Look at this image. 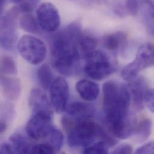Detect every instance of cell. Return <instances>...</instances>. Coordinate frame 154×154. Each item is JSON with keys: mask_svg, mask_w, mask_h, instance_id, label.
<instances>
[{"mask_svg": "<svg viewBox=\"0 0 154 154\" xmlns=\"http://www.w3.org/2000/svg\"><path fill=\"white\" fill-rule=\"evenodd\" d=\"M82 32L80 23L73 22L53 38L51 48L52 66L64 76H72L78 71L81 57L77 38Z\"/></svg>", "mask_w": 154, "mask_h": 154, "instance_id": "obj_1", "label": "cell"}, {"mask_svg": "<svg viewBox=\"0 0 154 154\" xmlns=\"http://www.w3.org/2000/svg\"><path fill=\"white\" fill-rule=\"evenodd\" d=\"M103 93L105 119L109 127L129 117L131 95L125 85L108 81L103 85Z\"/></svg>", "mask_w": 154, "mask_h": 154, "instance_id": "obj_2", "label": "cell"}, {"mask_svg": "<svg viewBox=\"0 0 154 154\" xmlns=\"http://www.w3.org/2000/svg\"><path fill=\"white\" fill-rule=\"evenodd\" d=\"M102 127L90 119L77 120L67 130V140L70 147L75 148L86 147L99 139Z\"/></svg>", "mask_w": 154, "mask_h": 154, "instance_id": "obj_3", "label": "cell"}, {"mask_svg": "<svg viewBox=\"0 0 154 154\" xmlns=\"http://www.w3.org/2000/svg\"><path fill=\"white\" fill-rule=\"evenodd\" d=\"M85 60V73L94 80H103L116 71L110 58L103 51H95Z\"/></svg>", "mask_w": 154, "mask_h": 154, "instance_id": "obj_4", "label": "cell"}, {"mask_svg": "<svg viewBox=\"0 0 154 154\" xmlns=\"http://www.w3.org/2000/svg\"><path fill=\"white\" fill-rule=\"evenodd\" d=\"M154 63V46L151 43H145L139 48L135 60L123 68L121 76L124 80L131 82L141 71L152 67Z\"/></svg>", "mask_w": 154, "mask_h": 154, "instance_id": "obj_5", "label": "cell"}, {"mask_svg": "<svg viewBox=\"0 0 154 154\" xmlns=\"http://www.w3.org/2000/svg\"><path fill=\"white\" fill-rule=\"evenodd\" d=\"M17 47L22 58L33 65L42 63L47 55V49L44 42L31 35H23Z\"/></svg>", "mask_w": 154, "mask_h": 154, "instance_id": "obj_6", "label": "cell"}, {"mask_svg": "<svg viewBox=\"0 0 154 154\" xmlns=\"http://www.w3.org/2000/svg\"><path fill=\"white\" fill-rule=\"evenodd\" d=\"M19 13L17 7H13L0 20V47L7 51H13L16 46Z\"/></svg>", "mask_w": 154, "mask_h": 154, "instance_id": "obj_7", "label": "cell"}, {"mask_svg": "<svg viewBox=\"0 0 154 154\" xmlns=\"http://www.w3.org/2000/svg\"><path fill=\"white\" fill-rule=\"evenodd\" d=\"M36 13L42 30L52 33L58 29L61 25V17L58 9L53 4L45 2L41 4Z\"/></svg>", "mask_w": 154, "mask_h": 154, "instance_id": "obj_8", "label": "cell"}, {"mask_svg": "<svg viewBox=\"0 0 154 154\" xmlns=\"http://www.w3.org/2000/svg\"><path fill=\"white\" fill-rule=\"evenodd\" d=\"M52 116L46 113L32 114L26 126L27 135L34 140L44 139L53 127Z\"/></svg>", "mask_w": 154, "mask_h": 154, "instance_id": "obj_9", "label": "cell"}, {"mask_svg": "<svg viewBox=\"0 0 154 154\" xmlns=\"http://www.w3.org/2000/svg\"><path fill=\"white\" fill-rule=\"evenodd\" d=\"M50 101L52 107L58 113L64 112L67 107L70 90L66 80L63 77L55 79L49 88Z\"/></svg>", "mask_w": 154, "mask_h": 154, "instance_id": "obj_10", "label": "cell"}, {"mask_svg": "<svg viewBox=\"0 0 154 154\" xmlns=\"http://www.w3.org/2000/svg\"><path fill=\"white\" fill-rule=\"evenodd\" d=\"M29 105L32 113L53 115L52 106L46 94L40 89L33 88L29 97Z\"/></svg>", "mask_w": 154, "mask_h": 154, "instance_id": "obj_11", "label": "cell"}, {"mask_svg": "<svg viewBox=\"0 0 154 154\" xmlns=\"http://www.w3.org/2000/svg\"><path fill=\"white\" fill-rule=\"evenodd\" d=\"M67 115L75 119H90L95 114V107L89 103L76 101L67 105L66 110Z\"/></svg>", "mask_w": 154, "mask_h": 154, "instance_id": "obj_12", "label": "cell"}, {"mask_svg": "<svg viewBox=\"0 0 154 154\" xmlns=\"http://www.w3.org/2000/svg\"><path fill=\"white\" fill-rule=\"evenodd\" d=\"M0 84L5 97L10 100H17L21 92V85L19 80L12 76H1Z\"/></svg>", "mask_w": 154, "mask_h": 154, "instance_id": "obj_13", "label": "cell"}, {"mask_svg": "<svg viewBox=\"0 0 154 154\" xmlns=\"http://www.w3.org/2000/svg\"><path fill=\"white\" fill-rule=\"evenodd\" d=\"M76 89L81 98L88 101L95 100L100 94L99 85L86 79L78 81L76 84Z\"/></svg>", "mask_w": 154, "mask_h": 154, "instance_id": "obj_14", "label": "cell"}, {"mask_svg": "<svg viewBox=\"0 0 154 154\" xmlns=\"http://www.w3.org/2000/svg\"><path fill=\"white\" fill-rule=\"evenodd\" d=\"M131 82V89L134 104L137 109L142 110L144 107L145 94L148 89L147 83L143 77H136Z\"/></svg>", "mask_w": 154, "mask_h": 154, "instance_id": "obj_15", "label": "cell"}, {"mask_svg": "<svg viewBox=\"0 0 154 154\" xmlns=\"http://www.w3.org/2000/svg\"><path fill=\"white\" fill-rule=\"evenodd\" d=\"M97 42L92 35L83 33L80 34L77 38V47L81 58L86 59L96 51Z\"/></svg>", "mask_w": 154, "mask_h": 154, "instance_id": "obj_16", "label": "cell"}, {"mask_svg": "<svg viewBox=\"0 0 154 154\" xmlns=\"http://www.w3.org/2000/svg\"><path fill=\"white\" fill-rule=\"evenodd\" d=\"M126 34L121 31L109 34L103 38V46L109 51L115 52L123 49L127 43Z\"/></svg>", "mask_w": 154, "mask_h": 154, "instance_id": "obj_17", "label": "cell"}, {"mask_svg": "<svg viewBox=\"0 0 154 154\" xmlns=\"http://www.w3.org/2000/svg\"><path fill=\"white\" fill-rule=\"evenodd\" d=\"M136 126L133 120L128 117L127 119L112 125L110 128L116 137L125 139L134 134Z\"/></svg>", "mask_w": 154, "mask_h": 154, "instance_id": "obj_18", "label": "cell"}, {"mask_svg": "<svg viewBox=\"0 0 154 154\" xmlns=\"http://www.w3.org/2000/svg\"><path fill=\"white\" fill-rule=\"evenodd\" d=\"M10 142L15 154H31L32 146L20 134L14 133L10 137Z\"/></svg>", "mask_w": 154, "mask_h": 154, "instance_id": "obj_19", "label": "cell"}, {"mask_svg": "<svg viewBox=\"0 0 154 154\" xmlns=\"http://www.w3.org/2000/svg\"><path fill=\"white\" fill-rule=\"evenodd\" d=\"M19 25L24 31L28 33L38 34L42 31L37 17L31 13H25L20 19Z\"/></svg>", "mask_w": 154, "mask_h": 154, "instance_id": "obj_20", "label": "cell"}, {"mask_svg": "<svg viewBox=\"0 0 154 154\" xmlns=\"http://www.w3.org/2000/svg\"><path fill=\"white\" fill-rule=\"evenodd\" d=\"M152 131V121L149 119H143L136 126L134 134L138 142L146 141L151 135Z\"/></svg>", "mask_w": 154, "mask_h": 154, "instance_id": "obj_21", "label": "cell"}, {"mask_svg": "<svg viewBox=\"0 0 154 154\" xmlns=\"http://www.w3.org/2000/svg\"><path fill=\"white\" fill-rule=\"evenodd\" d=\"M44 139H47L46 143L54 148L55 153L59 152L62 148L64 143V136L62 132L56 127L53 126Z\"/></svg>", "mask_w": 154, "mask_h": 154, "instance_id": "obj_22", "label": "cell"}, {"mask_svg": "<svg viewBox=\"0 0 154 154\" xmlns=\"http://www.w3.org/2000/svg\"><path fill=\"white\" fill-rule=\"evenodd\" d=\"M37 76L40 86L45 89H49L53 81V73L48 64L42 65L37 70Z\"/></svg>", "mask_w": 154, "mask_h": 154, "instance_id": "obj_23", "label": "cell"}, {"mask_svg": "<svg viewBox=\"0 0 154 154\" xmlns=\"http://www.w3.org/2000/svg\"><path fill=\"white\" fill-rule=\"evenodd\" d=\"M0 73L6 76H13L17 73L16 63L10 56L4 55L0 58Z\"/></svg>", "mask_w": 154, "mask_h": 154, "instance_id": "obj_24", "label": "cell"}, {"mask_svg": "<svg viewBox=\"0 0 154 154\" xmlns=\"http://www.w3.org/2000/svg\"><path fill=\"white\" fill-rule=\"evenodd\" d=\"M109 146L103 141L91 143L85 147L83 152L88 154H106L109 152Z\"/></svg>", "mask_w": 154, "mask_h": 154, "instance_id": "obj_25", "label": "cell"}, {"mask_svg": "<svg viewBox=\"0 0 154 154\" xmlns=\"http://www.w3.org/2000/svg\"><path fill=\"white\" fill-rule=\"evenodd\" d=\"M40 0H23L20 3L17 8L20 13H31L37 7Z\"/></svg>", "mask_w": 154, "mask_h": 154, "instance_id": "obj_26", "label": "cell"}, {"mask_svg": "<svg viewBox=\"0 0 154 154\" xmlns=\"http://www.w3.org/2000/svg\"><path fill=\"white\" fill-rule=\"evenodd\" d=\"M54 148L48 143H39L32 146L31 154H54Z\"/></svg>", "mask_w": 154, "mask_h": 154, "instance_id": "obj_27", "label": "cell"}, {"mask_svg": "<svg viewBox=\"0 0 154 154\" xmlns=\"http://www.w3.org/2000/svg\"><path fill=\"white\" fill-rule=\"evenodd\" d=\"M154 90L148 88L145 94L144 104L145 103L148 109L152 113L154 112Z\"/></svg>", "mask_w": 154, "mask_h": 154, "instance_id": "obj_28", "label": "cell"}, {"mask_svg": "<svg viewBox=\"0 0 154 154\" xmlns=\"http://www.w3.org/2000/svg\"><path fill=\"white\" fill-rule=\"evenodd\" d=\"M126 8L131 15L136 16L140 8L139 0H126Z\"/></svg>", "mask_w": 154, "mask_h": 154, "instance_id": "obj_29", "label": "cell"}, {"mask_svg": "<svg viewBox=\"0 0 154 154\" xmlns=\"http://www.w3.org/2000/svg\"><path fill=\"white\" fill-rule=\"evenodd\" d=\"M154 142H149L139 147L135 151V153L137 154H153L154 153Z\"/></svg>", "mask_w": 154, "mask_h": 154, "instance_id": "obj_30", "label": "cell"}, {"mask_svg": "<svg viewBox=\"0 0 154 154\" xmlns=\"http://www.w3.org/2000/svg\"><path fill=\"white\" fill-rule=\"evenodd\" d=\"M133 152V147L130 145L124 144L116 148L112 154H129Z\"/></svg>", "mask_w": 154, "mask_h": 154, "instance_id": "obj_31", "label": "cell"}, {"mask_svg": "<svg viewBox=\"0 0 154 154\" xmlns=\"http://www.w3.org/2000/svg\"><path fill=\"white\" fill-rule=\"evenodd\" d=\"M0 154H15V152L10 143H1Z\"/></svg>", "mask_w": 154, "mask_h": 154, "instance_id": "obj_32", "label": "cell"}, {"mask_svg": "<svg viewBox=\"0 0 154 154\" xmlns=\"http://www.w3.org/2000/svg\"><path fill=\"white\" fill-rule=\"evenodd\" d=\"M4 5H5V0H0V20L2 17Z\"/></svg>", "mask_w": 154, "mask_h": 154, "instance_id": "obj_33", "label": "cell"}, {"mask_svg": "<svg viewBox=\"0 0 154 154\" xmlns=\"http://www.w3.org/2000/svg\"><path fill=\"white\" fill-rule=\"evenodd\" d=\"M6 129V125L4 122L0 121V134L5 131Z\"/></svg>", "mask_w": 154, "mask_h": 154, "instance_id": "obj_34", "label": "cell"}, {"mask_svg": "<svg viewBox=\"0 0 154 154\" xmlns=\"http://www.w3.org/2000/svg\"><path fill=\"white\" fill-rule=\"evenodd\" d=\"M89 1H91L92 2H97V3H100V4H101V3H104L106 1V0H89Z\"/></svg>", "mask_w": 154, "mask_h": 154, "instance_id": "obj_35", "label": "cell"}, {"mask_svg": "<svg viewBox=\"0 0 154 154\" xmlns=\"http://www.w3.org/2000/svg\"><path fill=\"white\" fill-rule=\"evenodd\" d=\"M23 0H11V2H13L14 4H16L17 5H19L20 3H21Z\"/></svg>", "mask_w": 154, "mask_h": 154, "instance_id": "obj_36", "label": "cell"}]
</instances>
